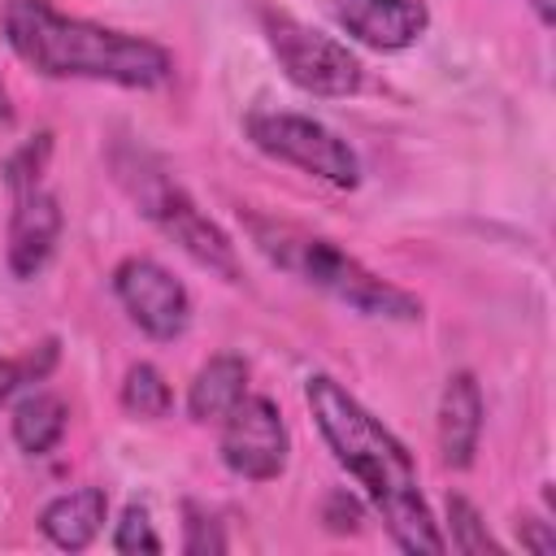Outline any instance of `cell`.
I'll return each instance as SVG.
<instances>
[{
	"label": "cell",
	"instance_id": "obj_2",
	"mask_svg": "<svg viewBox=\"0 0 556 556\" xmlns=\"http://www.w3.org/2000/svg\"><path fill=\"white\" fill-rule=\"evenodd\" d=\"M0 30L13 56L43 78H91L135 91H152L174 78V56L161 43L87 17H65L48 0H4Z\"/></svg>",
	"mask_w": 556,
	"mask_h": 556
},
{
	"label": "cell",
	"instance_id": "obj_11",
	"mask_svg": "<svg viewBox=\"0 0 556 556\" xmlns=\"http://www.w3.org/2000/svg\"><path fill=\"white\" fill-rule=\"evenodd\" d=\"M478 434H482V391L473 374H452L439 400V452L443 465L452 469H469L473 452H478Z\"/></svg>",
	"mask_w": 556,
	"mask_h": 556
},
{
	"label": "cell",
	"instance_id": "obj_23",
	"mask_svg": "<svg viewBox=\"0 0 556 556\" xmlns=\"http://www.w3.org/2000/svg\"><path fill=\"white\" fill-rule=\"evenodd\" d=\"M530 4H534V13H539V22H543V26H552V22H556V4H552V0H530Z\"/></svg>",
	"mask_w": 556,
	"mask_h": 556
},
{
	"label": "cell",
	"instance_id": "obj_4",
	"mask_svg": "<svg viewBox=\"0 0 556 556\" xmlns=\"http://www.w3.org/2000/svg\"><path fill=\"white\" fill-rule=\"evenodd\" d=\"M122 178H126L135 204L143 208V217H148L165 239H174L195 265L222 274L226 282H239V256H235L230 235H226L217 222H208V217L195 208V200H191L178 182H169L161 169H139V178H135V174H122Z\"/></svg>",
	"mask_w": 556,
	"mask_h": 556
},
{
	"label": "cell",
	"instance_id": "obj_20",
	"mask_svg": "<svg viewBox=\"0 0 556 556\" xmlns=\"http://www.w3.org/2000/svg\"><path fill=\"white\" fill-rule=\"evenodd\" d=\"M182 552H191V556L226 552V539H222L217 521H213V517H204L195 504H187V539H182Z\"/></svg>",
	"mask_w": 556,
	"mask_h": 556
},
{
	"label": "cell",
	"instance_id": "obj_22",
	"mask_svg": "<svg viewBox=\"0 0 556 556\" xmlns=\"http://www.w3.org/2000/svg\"><path fill=\"white\" fill-rule=\"evenodd\" d=\"M517 530H521V543H526L530 552H539V556H552V552H556V539H552V530H547V521H534V517H521V521H517Z\"/></svg>",
	"mask_w": 556,
	"mask_h": 556
},
{
	"label": "cell",
	"instance_id": "obj_12",
	"mask_svg": "<svg viewBox=\"0 0 556 556\" xmlns=\"http://www.w3.org/2000/svg\"><path fill=\"white\" fill-rule=\"evenodd\" d=\"M109 517V495L100 486H74L65 495H56L43 513H39V530L48 534V543H56L61 552H83L96 543V534L104 530Z\"/></svg>",
	"mask_w": 556,
	"mask_h": 556
},
{
	"label": "cell",
	"instance_id": "obj_6",
	"mask_svg": "<svg viewBox=\"0 0 556 556\" xmlns=\"http://www.w3.org/2000/svg\"><path fill=\"white\" fill-rule=\"evenodd\" d=\"M265 35H269V48L278 56V65L287 70V78L308 91V96H352L361 91V61L348 52V43L287 17V13H265Z\"/></svg>",
	"mask_w": 556,
	"mask_h": 556
},
{
	"label": "cell",
	"instance_id": "obj_13",
	"mask_svg": "<svg viewBox=\"0 0 556 556\" xmlns=\"http://www.w3.org/2000/svg\"><path fill=\"white\" fill-rule=\"evenodd\" d=\"M243 395H248V365H243V356L222 352L208 365H200V374L191 378L187 413L195 421H222Z\"/></svg>",
	"mask_w": 556,
	"mask_h": 556
},
{
	"label": "cell",
	"instance_id": "obj_21",
	"mask_svg": "<svg viewBox=\"0 0 556 556\" xmlns=\"http://www.w3.org/2000/svg\"><path fill=\"white\" fill-rule=\"evenodd\" d=\"M326 521H330V530H356L361 526V500L348 491H334L326 500Z\"/></svg>",
	"mask_w": 556,
	"mask_h": 556
},
{
	"label": "cell",
	"instance_id": "obj_18",
	"mask_svg": "<svg viewBox=\"0 0 556 556\" xmlns=\"http://www.w3.org/2000/svg\"><path fill=\"white\" fill-rule=\"evenodd\" d=\"M113 547H117L122 556L161 552V539H156V530H152V521H148V508H143V504H130V508L122 513V521H117V530H113Z\"/></svg>",
	"mask_w": 556,
	"mask_h": 556
},
{
	"label": "cell",
	"instance_id": "obj_19",
	"mask_svg": "<svg viewBox=\"0 0 556 556\" xmlns=\"http://www.w3.org/2000/svg\"><path fill=\"white\" fill-rule=\"evenodd\" d=\"M48 148H52V135L43 130V135H35V139H30V143L9 161V169H4V174H9V187H13L17 195H22V191H30V187L39 182V169H43Z\"/></svg>",
	"mask_w": 556,
	"mask_h": 556
},
{
	"label": "cell",
	"instance_id": "obj_14",
	"mask_svg": "<svg viewBox=\"0 0 556 556\" xmlns=\"http://www.w3.org/2000/svg\"><path fill=\"white\" fill-rule=\"evenodd\" d=\"M65 421H70L65 400L52 395V391H35V395H26V400L13 408V439H17L22 452L48 456V452L65 439Z\"/></svg>",
	"mask_w": 556,
	"mask_h": 556
},
{
	"label": "cell",
	"instance_id": "obj_5",
	"mask_svg": "<svg viewBox=\"0 0 556 556\" xmlns=\"http://www.w3.org/2000/svg\"><path fill=\"white\" fill-rule=\"evenodd\" d=\"M248 139L261 152L287 161V165H295V169H304V174H313L330 187H356V178H361V161L348 148V139H339L317 117L261 109V113L248 117Z\"/></svg>",
	"mask_w": 556,
	"mask_h": 556
},
{
	"label": "cell",
	"instance_id": "obj_1",
	"mask_svg": "<svg viewBox=\"0 0 556 556\" xmlns=\"http://www.w3.org/2000/svg\"><path fill=\"white\" fill-rule=\"evenodd\" d=\"M304 400H308V413H313L326 447L365 486V495H369L374 513L382 517L387 534L395 539V547L426 552V556L447 552V539L439 534V526L430 517V504L421 495V478H417L408 447L356 395H348V387L334 382L330 374H313L304 382Z\"/></svg>",
	"mask_w": 556,
	"mask_h": 556
},
{
	"label": "cell",
	"instance_id": "obj_7",
	"mask_svg": "<svg viewBox=\"0 0 556 556\" xmlns=\"http://www.w3.org/2000/svg\"><path fill=\"white\" fill-rule=\"evenodd\" d=\"M291 434L269 395H243L222 417V460L248 482H269L287 469Z\"/></svg>",
	"mask_w": 556,
	"mask_h": 556
},
{
	"label": "cell",
	"instance_id": "obj_10",
	"mask_svg": "<svg viewBox=\"0 0 556 556\" xmlns=\"http://www.w3.org/2000/svg\"><path fill=\"white\" fill-rule=\"evenodd\" d=\"M334 13L348 35L378 52H400L430 26L426 0H334Z\"/></svg>",
	"mask_w": 556,
	"mask_h": 556
},
{
	"label": "cell",
	"instance_id": "obj_8",
	"mask_svg": "<svg viewBox=\"0 0 556 556\" xmlns=\"http://www.w3.org/2000/svg\"><path fill=\"white\" fill-rule=\"evenodd\" d=\"M113 291L122 300V308L130 313V321L148 334V339H178L191 321V295L187 287L156 261L148 256H126L113 269Z\"/></svg>",
	"mask_w": 556,
	"mask_h": 556
},
{
	"label": "cell",
	"instance_id": "obj_24",
	"mask_svg": "<svg viewBox=\"0 0 556 556\" xmlns=\"http://www.w3.org/2000/svg\"><path fill=\"white\" fill-rule=\"evenodd\" d=\"M4 122H13V104H9V91L0 87V126H4Z\"/></svg>",
	"mask_w": 556,
	"mask_h": 556
},
{
	"label": "cell",
	"instance_id": "obj_15",
	"mask_svg": "<svg viewBox=\"0 0 556 556\" xmlns=\"http://www.w3.org/2000/svg\"><path fill=\"white\" fill-rule=\"evenodd\" d=\"M122 408H126L130 417H143V421L165 417V413L174 408V391H169L165 374H161L156 365H148V361L130 365V369H126V382H122Z\"/></svg>",
	"mask_w": 556,
	"mask_h": 556
},
{
	"label": "cell",
	"instance_id": "obj_17",
	"mask_svg": "<svg viewBox=\"0 0 556 556\" xmlns=\"http://www.w3.org/2000/svg\"><path fill=\"white\" fill-rule=\"evenodd\" d=\"M52 365H56V339L39 343V352H30V356H22V361L0 356V404H4L13 391H22L26 382H39Z\"/></svg>",
	"mask_w": 556,
	"mask_h": 556
},
{
	"label": "cell",
	"instance_id": "obj_3",
	"mask_svg": "<svg viewBox=\"0 0 556 556\" xmlns=\"http://www.w3.org/2000/svg\"><path fill=\"white\" fill-rule=\"evenodd\" d=\"M248 235L278 269L334 295L352 313L382 317V321H421V300L413 291L378 278L374 269H365L352 252H343L326 235L300 230L291 222H269V217H248Z\"/></svg>",
	"mask_w": 556,
	"mask_h": 556
},
{
	"label": "cell",
	"instance_id": "obj_16",
	"mask_svg": "<svg viewBox=\"0 0 556 556\" xmlns=\"http://www.w3.org/2000/svg\"><path fill=\"white\" fill-rule=\"evenodd\" d=\"M447 521H452V547L465 556H500V543L486 534L478 508L465 495H447Z\"/></svg>",
	"mask_w": 556,
	"mask_h": 556
},
{
	"label": "cell",
	"instance_id": "obj_9",
	"mask_svg": "<svg viewBox=\"0 0 556 556\" xmlns=\"http://www.w3.org/2000/svg\"><path fill=\"white\" fill-rule=\"evenodd\" d=\"M61 226H65V217H61V204H56L52 191L30 187V191L17 195V208H13V222H9V269H13V278H35L52 261V252L61 243Z\"/></svg>",
	"mask_w": 556,
	"mask_h": 556
}]
</instances>
